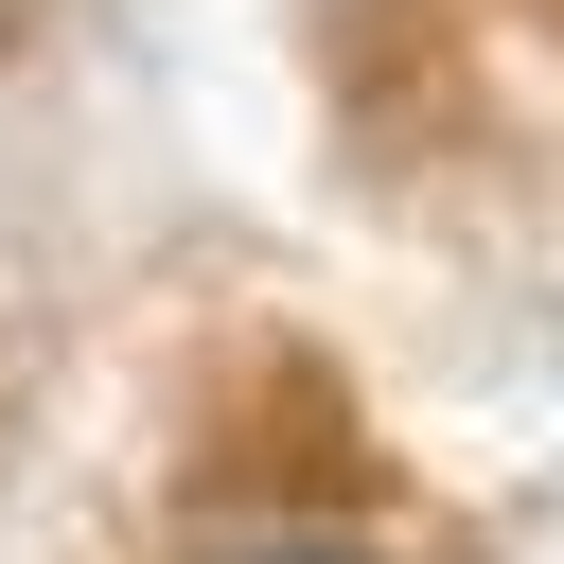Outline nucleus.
I'll list each match as a JSON object with an SVG mask.
<instances>
[{
    "mask_svg": "<svg viewBox=\"0 0 564 564\" xmlns=\"http://www.w3.org/2000/svg\"><path fill=\"white\" fill-rule=\"evenodd\" d=\"M212 564H370V546H317V529H282V546H212Z\"/></svg>",
    "mask_w": 564,
    "mask_h": 564,
    "instance_id": "nucleus-1",
    "label": "nucleus"
}]
</instances>
